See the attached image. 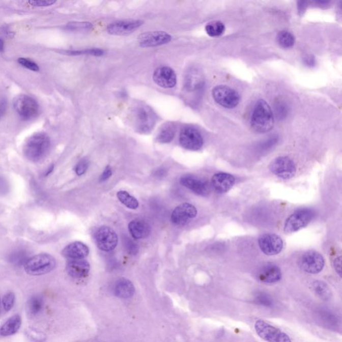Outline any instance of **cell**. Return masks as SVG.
<instances>
[{
    "label": "cell",
    "mask_w": 342,
    "mask_h": 342,
    "mask_svg": "<svg viewBox=\"0 0 342 342\" xmlns=\"http://www.w3.org/2000/svg\"><path fill=\"white\" fill-rule=\"evenodd\" d=\"M130 126L139 134L151 133L157 121V116L151 107L144 103H137L130 108L128 115Z\"/></svg>",
    "instance_id": "6da1fadb"
},
{
    "label": "cell",
    "mask_w": 342,
    "mask_h": 342,
    "mask_svg": "<svg viewBox=\"0 0 342 342\" xmlns=\"http://www.w3.org/2000/svg\"><path fill=\"white\" fill-rule=\"evenodd\" d=\"M251 125L258 133H266L274 126V117L270 106L266 100L260 99L256 102L252 113Z\"/></svg>",
    "instance_id": "7a4b0ae2"
},
{
    "label": "cell",
    "mask_w": 342,
    "mask_h": 342,
    "mask_svg": "<svg viewBox=\"0 0 342 342\" xmlns=\"http://www.w3.org/2000/svg\"><path fill=\"white\" fill-rule=\"evenodd\" d=\"M50 147V139L44 132H38L27 139L23 146L25 157L32 162L41 160L48 153Z\"/></svg>",
    "instance_id": "3957f363"
},
{
    "label": "cell",
    "mask_w": 342,
    "mask_h": 342,
    "mask_svg": "<svg viewBox=\"0 0 342 342\" xmlns=\"http://www.w3.org/2000/svg\"><path fill=\"white\" fill-rule=\"evenodd\" d=\"M55 266L56 262L52 255L40 253L29 258L23 267L27 274L37 276L51 272Z\"/></svg>",
    "instance_id": "277c9868"
},
{
    "label": "cell",
    "mask_w": 342,
    "mask_h": 342,
    "mask_svg": "<svg viewBox=\"0 0 342 342\" xmlns=\"http://www.w3.org/2000/svg\"><path fill=\"white\" fill-rule=\"evenodd\" d=\"M254 328L256 334L267 342H292L285 332L264 320L256 321Z\"/></svg>",
    "instance_id": "5b68a950"
},
{
    "label": "cell",
    "mask_w": 342,
    "mask_h": 342,
    "mask_svg": "<svg viewBox=\"0 0 342 342\" xmlns=\"http://www.w3.org/2000/svg\"><path fill=\"white\" fill-rule=\"evenodd\" d=\"M14 107L17 114L25 121H30L37 117L40 110L37 101L25 95L18 96L15 98Z\"/></svg>",
    "instance_id": "8992f818"
},
{
    "label": "cell",
    "mask_w": 342,
    "mask_h": 342,
    "mask_svg": "<svg viewBox=\"0 0 342 342\" xmlns=\"http://www.w3.org/2000/svg\"><path fill=\"white\" fill-rule=\"evenodd\" d=\"M212 95L215 101L225 108H234L240 101L238 93L227 86H217L213 89Z\"/></svg>",
    "instance_id": "52a82bcc"
},
{
    "label": "cell",
    "mask_w": 342,
    "mask_h": 342,
    "mask_svg": "<svg viewBox=\"0 0 342 342\" xmlns=\"http://www.w3.org/2000/svg\"><path fill=\"white\" fill-rule=\"evenodd\" d=\"M314 217L313 211L309 209H302L296 211L286 220L284 232L292 234L305 227Z\"/></svg>",
    "instance_id": "ba28073f"
},
{
    "label": "cell",
    "mask_w": 342,
    "mask_h": 342,
    "mask_svg": "<svg viewBox=\"0 0 342 342\" xmlns=\"http://www.w3.org/2000/svg\"><path fill=\"white\" fill-rule=\"evenodd\" d=\"M271 172L282 179H292L296 173V164L290 157H279L269 164Z\"/></svg>",
    "instance_id": "9c48e42d"
},
{
    "label": "cell",
    "mask_w": 342,
    "mask_h": 342,
    "mask_svg": "<svg viewBox=\"0 0 342 342\" xmlns=\"http://www.w3.org/2000/svg\"><path fill=\"white\" fill-rule=\"evenodd\" d=\"M95 239L98 247L104 251H110L115 249L119 241L117 233L107 226H100L98 229Z\"/></svg>",
    "instance_id": "30bf717a"
},
{
    "label": "cell",
    "mask_w": 342,
    "mask_h": 342,
    "mask_svg": "<svg viewBox=\"0 0 342 342\" xmlns=\"http://www.w3.org/2000/svg\"><path fill=\"white\" fill-rule=\"evenodd\" d=\"M179 142L183 148L190 151H198L203 147V139L197 129L187 127L181 130Z\"/></svg>",
    "instance_id": "8fae6325"
},
{
    "label": "cell",
    "mask_w": 342,
    "mask_h": 342,
    "mask_svg": "<svg viewBox=\"0 0 342 342\" xmlns=\"http://www.w3.org/2000/svg\"><path fill=\"white\" fill-rule=\"evenodd\" d=\"M301 268L305 272L317 274L324 268V259L320 253L315 251H309L303 254L300 260Z\"/></svg>",
    "instance_id": "7c38bea8"
},
{
    "label": "cell",
    "mask_w": 342,
    "mask_h": 342,
    "mask_svg": "<svg viewBox=\"0 0 342 342\" xmlns=\"http://www.w3.org/2000/svg\"><path fill=\"white\" fill-rule=\"evenodd\" d=\"M170 34L162 31L145 32L138 36V43L143 48L162 46L170 42Z\"/></svg>",
    "instance_id": "4fadbf2b"
},
{
    "label": "cell",
    "mask_w": 342,
    "mask_h": 342,
    "mask_svg": "<svg viewBox=\"0 0 342 342\" xmlns=\"http://www.w3.org/2000/svg\"><path fill=\"white\" fill-rule=\"evenodd\" d=\"M258 242L261 250L267 255H277L283 247V240L281 237L275 234L263 235L259 239Z\"/></svg>",
    "instance_id": "5bb4252c"
},
{
    "label": "cell",
    "mask_w": 342,
    "mask_h": 342,
    "mask_svg": "<svg viewBox=\"0 0 342 342\" xmlns=\"http://www.w3.org/2000/svg\"><path fill=\"white\" fill-rule=\"evenodd\" d=\"M143 23V21L139 20L117 21L108 25L107 32L113 36L127 35L136 31Z\"/></svg>",
    "instance_id": "9a60e30c"
},
{
    "label": "cell",
    "mask_w": 342,
    "mask_h": 342,
    "mask_svg": "<svg viewBox=\"0 0 342 342\" xmlns=\"http://www.w3.org/2000/svg\"><path fill=\"white\" fill-rule=\"evenodd\" d=\"M197 211L193 205L190 203H183L177 207L173 211L171 221L177 225H184L195 217Z\"/></svg>",
    "instance_id": "2e32d148"
},
{
    "label": "cell",
    "mask_w": 342,
    "mask_h": 342,
    "mask_svg": "<svg viewBox=\"0 0 342 342\" xmlns=\"http://www.w3.org/2000/svg\"><path fill=\"white\" fill-rule=\"evenodd\" d=\"M180 183L184 187L191 190L198 195L207 196L210 192L211 188L208 181L193 175L183 176L181 179Z\"/></svg>",
    "instance_id": "e0dca14e"
},
{
    "label": "cell",
    "mask_w": 342,
    "mask_h": 342,
    "mask_svg": "<svg viewBox=\"0 0 342 342\" xmlns=\"http://www.w3.org/2000/svg\"><path fill=\"white\" fill-rule=\"evenodd\" d=\"M153 80L160 87L172 89L177 84V75L172 68L162 66L154 72Z\"/></svg>",
    "instance_id": "ac0fdd59"
},
{
    "label": "cell",
    "mask_w": 342,
    "mask_h": 342,
    "mask_svg": "<svg viewBox=\"0 0 342 342\" xmlns=\"http://www.w3.org/2000/svg\"><path fill=\"white\" fill-rule=\"evenodd\" d=\"M256 277L262 283H276L281 279V271L276 265L267 264L259 269L256 272Z\"/></svg>",
    "instance_id": "d6986e66"
},
{
    "label": "cell",
    "mask_w": 342,
    "mask_h": 342,
    "mask_svg": "<svg viewBox=\"0 0 342 342\" xmlns=\"http://www.w3.org/2000/svg\"><path fill=\"white\" fill-rule=\"evenodd\" d=\"M235 181V179L233 175L225 173H219L212 177L211 186L217 193L223 194L232 189Z\"/></svg>",
    "instance_id": "ffe728a7"
},
{
    "label": "cell",
    "mask_w": 342,
    "mask_h": 342,
    "mask_svg": "<svg viewBox=\"0 0 342 342\" xmlns=\"http://www.w3.org/2000/svg\"><path fill=\"white\" fill-rule=\"evenodd\" d=\"M89 254V248L87 245L76 241L66 246L62 252V255L68 260H84Z\"/></svg>",
    "instance_id": "44dd1931"
},
{
    "label": "cell",
    "mask_w": 342,
    "mask_h": 342,
    "mask_svg": "<svg viewBox=\"0 0 342 342\" xmlns=\"http://www.w3.org/2000/svg\"><path fill=\"white\" fill-rule=\"evenodd\" d=\"M91 266L84 260H68L66 264V271L68 275L76 279L87 277L90 272Z\"/></svg>",
    "instance_id": "7402d4cb"
},
{
    "label": "cell",
    "mask_w": 342,
    "mask_h": 342,
    "mask_svg": "<svg viewBox=\"0 0 342 342\" xmlns=\"http://www.w3.org/2000/svg\"><path fill=\"white\" fill-rule=\"evenodd\" d=\"M128 230L132 237L136 239H145L151 233V226L144 220L134 219L128 224Z\"/></svg>",
    "instance_id": "603a6c76"
},
{
    "label": "cell",
    "mask_w": 342,
    "mask_h": 342,
    "mask_svg": "<svg viewBox=\"0 0 342 342\" xmlns=\"http://www.w3.org/2000/svg\"><path fill=\"white\" fill-rule=\"evenodd\" d=\"M134 287L132 282L125 278L118 280L115 284V295L120 298L128 299L131 298L134 294Z\"/></svg>",
    "instance_id": "cb8c5ba5"
},
{
    "label": "cell",
    "mask_w": 342,
    "mask_h": 342,
    "mask_svg": "<svg viewBox=\"0 0 342 342\" xmlns=\"http://www.w3.org/2000/svg\"><path fill=\"white\" fill-rule=\"evenodd\" d=\"M204 85L202 75L196 69L190 70L185 78V89L188 91L194 92L202 89Z\"/></svg>",
    "instance_id": "d4e9b609"
},
{
    "label": "cell",
    "mask_w": 342,
    "mask_h": 342,
    "mask_svg": "<svg viewBox=\"0 0 342 342\" xmlns=\"http://www.w3.org/2000/svg\"><path fill=\"white\" fill-rule=\"evenodd\" d=\"M21 325V318L19 315L13 316L9 318L0 328V335L2 336H10L15 334L20 330Z\"/></svg>",
    "instance_id": "484cf974"
},
{
    "label": "cell",
    "mask_w": 342,
    "mask_h": 342,
    "mask_svg": "<svg viewBox=\"0 0 342 342\" xmlns=\"http://www.w3.org/2000/svg\"><path fill=\"white\" fill-rule=\"evenodd\" d=\"M175 134V125L170 123H165L160 127L156 139L160 143H169L174 138Z\"/></svg>",
    "instance_id": "4316f807"
},
{
    "label": "cell",
    "mask_w": 342,
    "mask_h": 342,
    "mask_svg": "<svg viewBox=\"0 0 342 342\" xmlns=\"http://www.w3.org/2000/svg\"><path fill=\"white\" fill-rule=\"evenodd\" d=\"M311 288L316 296L319 297L322 300H330L332 296L330 288L322 281H314L312 283Z\"/></svg>",
    "instance_id": "83f0119b"
},
{
    "label": "cell",
    "mask_w": 342,
    "mask_h": 342,
    "mask_svg": "<svg viewBox=\"0 0 342 342\" xmlns=\"http://www.w3.org/2000/svg\"><path fill=\"white\" fill-rule=\"evenodd\" d=\"M225 31V26L221 21H211L205 26V31L211 37H218L221 36Z\"/></svg>",
    "instance_id": "f1b7e54d"
},
{
    "label": "cell",
    "mask_w": 342,
    "mask_h": 342,
    "mask_svg": "<svg viewBox=\"0 0 342 342\" xmlns=\"http://www.w3.org/2000/svg\"><path fill=\"white\" fill-rule=\"evenodd\" d=\"M118 198L120 202L125 205L126 207L130 209H136L139 206L137 200L134 196L130 195L128 192L125 191H121L117 193Z\"/></svg>",
    "instance_id": "f546056e"
},
{
    "label": "cell",
    "mask_w": 342,
    "mask_h": 342,
    "mask_svg": "<svg viewBox=\"0 0 342 342\" xmlns=\"http://www.w3.org/2000/svg\"><path fill=\"white\" fill-rule=\"evenodd\" d=\"M277 42L283 48H290L295 44V37L292 33L288 31H281L278 34Z\"/></svg>",
    "instance_id": "4dcf8cb0"
},
{
    "label": "cell",
    "mask_w": 342,
    "mask_h": 342,
    "mask_svg": "<svg viewBox=\"0 0 342 342\" xmlns=\"http://www.w3.org/2000/svg\"><path fill=\"white\" fill-rule=\"evenodd\" d=\"M44 307V299L40 296H32L28 301L29 311L32 315L36 316L42 311Z\"/></svg>",
    "instance_id": "1f68e13d"
},
{
    "label": "cell",
    "mask_w": 342,
    "mask_h": 342,
    "mask_svg": "<svg viewBox=\"0 0 342 342\" xmlns=\"http://www.w3.org/2000/svg\"><path fill=\"white\" fill-rule=\"evenodd\" d=\"M28 259L26 251L21 249L13 252L9 256L10 263L16 266H21V265L24 266Z\"/></svg>",
    "instance_id": "d6a6232c"
},
{
    "label": "cell",
    "mask_w": 342,
    "mask_h": 342,
    "mask_svg": "<svg viewBox=\"0 0 342 342\" xmlns=\"http://www.w3.org/2000/svg\"><path fill=\"white\" fill-rule=\"evenodd\" d=\"M254 301L256 305L264 307H272L273 305V298L266 293H260L256 295Z\"/></svg>",
    "instance_id": "836d02e7"
},
{
    "label": "cell",
    "mask_w": 342,
    "mask_h": 342,
    "mask_svg": "<svg viewBox=\"0 0 342 342\" xmlns=\"http://www.w3.org/2000/svg\"><path fill=\"white\" fill-rule=\"evenodd\" d=\"M93 27L89 22H71L66 25V28L70 31L84 32L91 31Z\"/></svg>",
    "instance_id": "e575fe53"
},
{
    "label": "cell",
    "mask_w": 342,
    "mask_h": 342,
    "mask_svg": "<svg viewBox=\"0 0 342 342\" xmlns=\"http://www.w3.org/2000/svg\"><path fill=\"white\" fill-rule=\"evenodd\" d=\"M68 54L72 55H90L95 56H101L104 55V51L99 48L85 49L82 50H71L66 52Z\"/></svg>",
    "instance_id": "d590c367"
},
{
    "label": "cell",
    "mask_w": 342,
    "mask_h": 342,
    "mask_svg": "<svg viewBox=\"0 0 342 342\" xmlns=\"http://www.w3.org/2000/svg\"><path fill=\"white\" fill-rule=\"evenodd\" d=\"M123 245L130 255H136L138 252V246L127 237L123 238Z\"/></svg>",
    "instance_id": "8d00e7d4"
},
{
    "label": "cell",
    "mask_w": 342,
    "mask_h": 342,
    "mask_svg": "<svg viewBox=\"0 0 342 342\" xmlns=\"http://www.w3.org/2000/svg\"><path fill=\"white\" fill-rule=\"evenodd\" d=\"M15 298H16L15 295L12 292L8 293L4 296L2 299V303H3L4 308L6 311H9L14 307Z\"/></svg>",
    "instance_id": "74e56055"
},
{
    "label": "cell",
    "mask_w": 342,
    "mask_h": 342,
    "mask_svg": "<svg viewBox=\"0 0 342 342\" xmlns=\"http://www.w3.org/2000/svg\"><path fill=\"white\" fill-rule=\"evenodd\" d=\"M18 62L20 65L27 68V69L34 72L39 71V66H38L37 64L34 63V62L31 61V60L25 59V58H20V59H18Z\"/></svg>",
    "instance_id": "f35d334b"
},
{
    "label": "cell",
    "mask_w": 342,
    "mask_h": 342,
    "mask_svg": "<svg viewBox=\"0 0 342 342\" xmlns=\"http://www.w3.org/2000/svg\"><path fill=\"white\" fill-rule=\"evenodd\" d=\"M319 316L320 318H322L324 322L328 323V324L331 325L335 324L337 322V318L335 317L334 314H333L330 311H326V310L320 311Z\"/></svg>",
    "instance_id": "ab89813d"
},
{
    "label": "cell",
    "mask_w": 342,
    "mask_h": 342,
    "mask_svg": "<svg viewBox=\"0 0 342 342\" xmlns=\"http://www.w3.org/2000/svg\"><path fill=\"white\" fill-rule=\"evenodd\" d=\"M27 333L29 337H31L34 341H44L46 339V336H45L44 333L38 330H34V329L27 330Z\"/></svg>",
    "instance_id": "60d3db41"
},
{
    "label": "cell",
    "mask_w": 342,
    "mask_h": 342,
    "mask_svg": "<svg viewBox=\"0 0 342 342\" xmlns=\"http://www.w3.org/2000/svg\"><path fill=\"white\" fill-rule=\"evenodd\" d=\"M88 166H89V162L87 160L82 159L76 164L75 167V172L78 176L84 175L86 171L87 170Z\"/></svg>",
    "instance_id": "b9f144b4"
},
{
    "label": "cell",
    "mask_w": 342,
    "mask_h": 342,
    "mask_svg": "<svg viewBox=\"0 0 342 342\" xmlns=\"http://www.w3.org/2000/svg\"><path fill=\"white\" fill-rule=\"evenodd\" d=\"M28 3L34 7H48L53 5L55 1L52 0H38V1H30Z\"/></svg>",
    "instance_id": "7bdbcfd3"
},
{
    "label": "cell",
    "mask_w": 342,
    "mask_h": 342,
    "mask_svg": "<svg viewBox=\"0 0 342 342\" xmlns=\"http://www.w3.org/2000/svg\"><path fill=\"white\" fill-rule=\"evenodd\" d=\"M7 108V100L5 98H0V119L5 115Z\"/></svg>",
    "instance_id": "ee69618b"
},
{
    "label": "cell",
    "mask_w": 342,
    "mask_h": 342,
    "mask_svg": "<svg viewBox=\"0 0 342 342\" xmlns=\"http://www.w3.org/2000/svg\"><path fill=\"white\" fill-rule=\"evenodd\" d=\"M276 113L278 116L282 118L285 117V115L287 113V108L285 104L283 103H279L276 106Z\"/></svg>",
    "instance_id": "f6af8a7d"
},
{
    "label": "cell",
    "mask_w": 342,
    "mask_h": 342,
    "mask_svg": "<svg viewBox=\"0 0 342 342\" xmlns=\"http://www.w3.org/2000/svg\"><path fill=\"white\" fill-rule=\"evenodd\" d=\"M333 267L335 271L339 276H341V256L337 258L333 262Z\"/></svg>",
    "instance_id": "bcb514c9"
},
{
    "label": "cell",
    "mask_w": 342,
    "mask_h": 342,
    "mask_svg": "<svg viewBox=\"0 0 342 342\" xmlns=\"http://www.w3.org/2000/svg\"><path fill=\"white\" fill-rule=\"evenodd\" d=\"M112 169L110 166H106L105 169H104V172L102 173L101 177H100V181H106L107 179L110 178L111 175H112Z\"/></svg>",
    "instance_id": "7dc6e473"
},
{
    "label": "cell",
    "mask_w": 342,
    "mask_h": 342,
    "mask_svg": "<svg viewBox=\"0 0 342 342\" xmlns=\"http://www.w3.org/2000/svg\"><path fill=\"white\" fill-rule=\"evenodd\" d=\"M166 174H167V172H166V170L164 169V168H159V169H157L155 171V173H154V176H155L156 178L162 179L164 178Z\"/></svg>",
    "instance_id": "c3c4849f"
},
{
    "label": "cell",
    "mask_w": 342,
    "mask_h": 342,
    "mask_svg": "<svg viewBox=\"0 0 342 342\" xmlns=\"http://www.w3.org/2000/svg\"><path fill=\"white\" fill-rule=\"evenodd\" d=\"M304 63L307 66H313L315 65V59L311 56H307L304 59Z\"/></svg>",
    "instance_id": "681fc988"
},
{
    "label": "cell",
    "mask_w": 342,
    "mask_h": 342,
    "mask_svg": "<svg viewBox=\"0 0 342 342\" xmlns=\"http://www.w3.org/2000/svg\"><path fill=\"white\" fill-rule=\"evenodd\" d=\"M307 6V2H298V10L299 13L301 12H304L305 8Z\"/></svg>",
    "instance_id": "f907efd6"
},
{
    "label": "cell",
    "mask_w": 342,
    "mask_h": 342,
    "mask_svg": "<svg viewBox=\"0 0 342 342\" xmlns=\"http://www.w3.org/2000/svg\"><path fill=\"white\" fill-rule=\"evenodd\" d=\"M2 32H3L5 36H9L11 37L12 36V32H11L8 27H4L3 30H2Z\"/></svg>",
    "instance_id": "816d5d0a"
},
{
    "label": "cell",
    "mask_w": 342,
    "mask_h": 342,
    "mask_svg": "<svg viewBox=\"0 0 342 342\" xmlns=\"http://www.w3.org/2000/svg\"><path fill=\"white\" fill-rule=\"evenodd\" d=\"M4 51V42L0 38V52H3Z\"/></svg>",
    "instance_id": "f5cc1de1"
}]
</instances>
